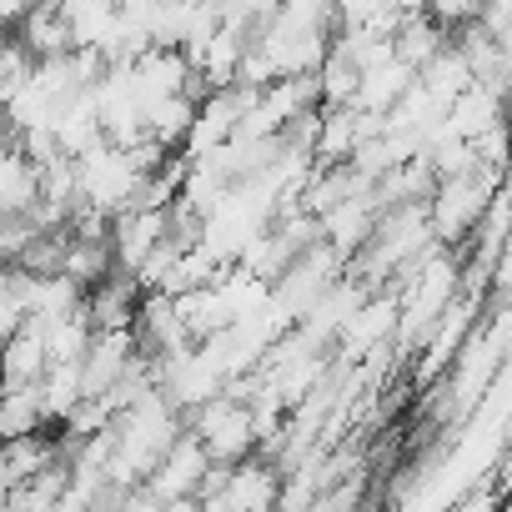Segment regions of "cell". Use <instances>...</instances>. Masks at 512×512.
<instances>
[{"mask_svg": "<svg viewBox=\"0 0 512 512\" xmlns=\"http://www.w3.org/2000/svg\"><path fill=\"white\" fill-rule=\"evenodd\" d=\"M497 186H502V166H487V161H477V166H467L457 176H437L427 201H422L432 236L442 246H462L472 236V226L482 221V211H487Z\"/></svg>", "mask_w": 512, "mask_h": 512, "instance_id": "1", "label": "cell"}, {"mask_svg": "<svg viewBox=\"0 0 512 512\" xmlns=\"http://www.w3.org/2000/svg\"><path fill=\"white\" fill-rule=\"evenodd\" d=\"M71 171H76V201L101 211V216H116L121 206H131V196L146 176L136 166V156L126 146L106 141V136L96 146H86L81 156H71Z\"/></svg>", "mask_w": 512, "mask_h": 512, "instance_id": "2", "label": "cell"}, {"mask_svg": "<svg viewBox=\"0 0 512 512\" xmlns=\"http://www.w3.org/2000/svg\"><path fill=\"white\" fill-rule=\"evenodd\" d=\"M181 422H186V432L206 447L211 462H236V457L256 452L251 407H246V397H236V392H226V387H221L216 397L196 402L191 412H181Z\"/></svg>", "mask_w": 512, "mask_h": 512, "instance_id": "3", "label": "cell"}, {"mask_svg": "<svg viewBox=\"0 0 512 512\" xmlns=\"http://www.w3.org/2000/svg\"><path fill=\"white\" fill-rule=\"evenodd\" d=\"M206 467H211L206 447L181 427V432L171 437V447H166V452L151 462V472L141 477V492H146L156 507H186V502H196V487H201Z\"/></svg>", "mask_w": 512, "mask_h": 512, "instance_id": "4", "label": "cell"}, {"mask_svg": "<svg viewBox=\"0 0 512 512\" xmlns=\"http://www.w3.org/2000/svg\"><path fill=\"white\" fill-rule=\"evenodd\" d=\"M412 66L407 61H397V56H377V61H367L362 71H357V91H352V106L357 111H372V116H387L392 111V101L412 86Z\"/></svg>", "mask_w": 512, "mask_h": 512, "instance_id": "5", "label": "cell"}, {"mask_svg": "<svg viewBox=\"0 0 512 512\" xmlns=\"http://www.w3.org/2000/svg\"><path fill=\"white\" fill-rule=\"evenodd\" d=\"M56 11L66 21L71 46H86V51H101L106 56V46L116 36V16H121L116 0H56Z\"/></svg>", "mask_w": 512, "mask_h": 512, "instance_id": "6", "label": "cell"}, {"mask_svg": "<svg viewBox=\"0 0 512 512\" xmlns=\"http://www.w3.org/2000/svg\"><path fill=\"white\" fill-rule=\"evenodd\" d=\"M46 372V342L36 322H21L11 337H0V387H31Z\"/></svg>", "mask_w": 512, "mask_h": 512, "instance_id": "7", "label": "cell"}, {"mask_svg": "<svg viewBox=\"0 0 512 512\" xmlns=\"http://www.w3.org/2000/svg\"><path fill=\"white\" fill-rule=\"evenodd\" d=\"M36 201V161L16 146L0 156V216H21Z\"/></svg>", "mask_w": 512, "mask_h": 512, "instance_id": "8", "label": "cell"}, {"mask_svg": "<svg viewBox=\"0 0 512 512\" xmlns=\"http://www.w3.org/2000/svg\"><path fill=\"white\" fill-rule=\"evenodd\" d=\"M477 11H482V0H422V16H427L432 26H442L447 36L462 31V26H472Z\"/></svg>", "mask_w": 512, "mask_h": 512, "instance_id": "9", "label": "cell"}, {"mask_svg": "<svg viewBox=\"0 0 512 512\" xmlns=\"http://www.w3.org/2000/svg\"><path fill=\"white\" fill-rule=\"evenodd\" d=\"M31 6H36V0H0V26H16Z\"/></svg>", "mask_w": 512, "mask_h": 512, "instance_id": "10", "label": "cell"}, {"mask_svg": "<svg viewBox=\"0 0 512 512\" xmlns=\"http://www.w3.org/2000/svg\"><path fill=\"white\" fill-rule=\"evenodd\" d=\"M387 11H397V16H412V11H422V0H382Z\"/></svg>", "mask_w": 512, "mask_h": 512, "instance_id": "11", "label": "cell"}, {"mask_svg": "<svg viewBox=\"0 0 512 512\" xmlns=\"http://www.w3.org/2000/svg\"><path fill=\"white\" fill-rule=\"evenodd\" d=\"M6 41H11V26H0V51H6Z\"/></svg>", "mask_w": 512, "mask_h": 512, "instance_id": "12", "label": "cell"}]
</instances>
